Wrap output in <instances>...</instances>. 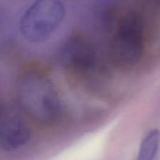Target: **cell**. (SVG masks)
Listing matches in <instances>:
<instances>
[{
  "label": "cell",
  "instance_id": "6da1fadb",
  "mask_svg": "<svg viewBox=\"0 0 160 160\" xmlns=\"http://www.w3.org/2000/svg\"><path fill=\"white\" fill-rule=\"evenodd\" d=\"M18 104L34 121L51 124L59 117L61 102L54 84L45 75L27 71L17 82Z\"/></svg>",
  "mask_w": 160,
  "mask_h": 160
},
{
  "label": "cell",
  "instance_id": "7a4b0ae2",
  "mask_svg": "<svg viewBox=\"0 0 160 160\" xmlns=\"http://www.w3.org/2000/svg\"><path fill=\"white\" fill-rule=\"evenodd\" d=\"M66 16L63 2L58 0L34 2L20 20V34L28 42L41 43L49 38L60 27Z\"/></svg>",
  "mask_w": 160,
  "mask_h": 160
},
{
  "label": "cell",
  "instance_id": "3957f363",
  "mask_svg": "<svg viewBox=\"0 0 160 160\" xmlns=\"http://www.w3.org/2000/svg\"><path fill=\"white\" fill-rule=\"evenodd\" d=\"M111 49L119 65L132 67L138 63L144 51V22L140 12L128 10L120 17Z\"/></svg>",
  "mask_w": 160,
  "mask_h": 160
},
{
  "label": "cell",
  "instance_id": "277c9868",
  "mask_svg": "<svg viewBox=\"0 0 160 160\" xmlns=\"http://www.w3.org/2000/svg\"><path fill=\"white\" fill-rule=\"evenodd\" d=\"M31 128L19 104L0 106V149L13 152L24 146L31 138Z\"/></svg>",
  "mask_w": 160,
  "mask_h": 160
},
{
  "label": "cell",
  "instance_id": "5b68a950",
  "mask_svg": "<svg viewBox=\"0 0 160 160\" xmlns=\"http://www.w3.org/2000/svg\"><path fill=\"white\" fill-rule=\"evenodd\" d=\"M63 65L76 73L91 71L96 64V54L92 44L81 36L67 39L61 50Z\"/></svg>",
  "mask_w": 160,
  "mask_h": 160
},
{
  "label": "cell",
  "instance_id": "8992f818",
  "mask_svg": "<svg viewBox=\"0 0 160 160\" xmlns=\"http://www.w3.org/2000/svg\"><path fill=\"white\" fill-rule=\"evenodd\" d=\"M160 145V131L152 129L147 133L141 142L136 160H155Z\"/></svg>",
  "mask_w": 160,
  "mask_h": 160
}]
</instances>
